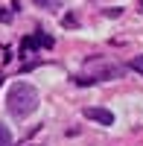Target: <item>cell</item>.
I'll return each instance as SVG.
<instances>
[{
    "instance_id": "1",
    "label": "cell",
    "mask_w": 143,
    "mask_h": 146,
    "mask_svg": "<svg viewBox=\"0 0 143 146\" xmlns=\"http://www.w3.org/2000/svg\"><path fill=\"white\" fill-rule=\"evenodd\" d=\"M38 108V91L29 82H15L6 94V111L15 120H26L29 114H35Z\"/></svg>"
},
{
    "instance_id": "2",
    "label": "cell",
    "mask_w": 143,
    "mask_h": 146,
    "mask_svg": "<svg viewBox=\"0 0 143 146\" xmlns=\"http://www.w3.org/2000/svg\"><path fill=\"white\" fill-rule=\"evenodd\" d=\"M85 114L88 120H93V123H99V126H114V114L108 111V108H85Z\"/></svg>"
},
{
    "instance_id": "3",
    "label": "cell",
    "mask_w": 143,
    "mask_h": 146,
    "mask_svg": "<svg viewBox=\"0 0 143 146\" xmlns=\"http://www.w3.org/2000/svg\"><path fill=\"white\" fill-rule=\"evenodd\" d=\"M32 3H35V6H41L44 12H58V9L64 6V0H32Z\"/></svg>"
},
{
    "instance_id": "4",
    "label": "cell",
    "mask_w": 143,
    "mask_h": 146,
    "mask_svg": "<svg viewBox=\"0 0 143 146\" xmlns=\"http://www.w3.org/2000/svg\"><path fill=\"white\" fill-rule=\"evenodd\" d=\"M0 146H12V135H9V129L0 123Z\"/></svg>"
},
{
    "instance_id": "5",
    "label": "cell",
    "mask_w": 143,
    "mask_h": 146,
    "mask_svg": "<svg viewBox=\"0 0 143 146\" xmlns=\"http://www.w3.org/2000/svg\"><path fill=\"white\" fill-rule=\"evenodd\" d=\"M132 67H134V73L143 76V56H134V58H132Z\"/></svg>"
},
{
    "instance_id": "6",
    "label": "cell",
    "mask_w": 143,
    "mask_h": 146,
    "mask_svg": "<svg viewBox=\"0 0 143 146\" xmlns=\"http://www.w3.org/2000/svg\"><path fill=\"white\" fill-rule=\"evenodd\" d=\"M123 15V9L120 6H114V9H105V18H120Z\"/></svg>"
},
{
    "instance_id": "7",
    "label": "cell",
    "mask_w": 143,
    "mask_h": 146,
    "mask_svg": "<svg viewBox=\"0 0 143 146\" xmlns=\"http://www.w3.org/2000/svg\"><path fill=\"white\" fill-rule=\"evenodd\" d=\"M140 12H143V0H140Z\"/></svg>"
}]
</instances>
